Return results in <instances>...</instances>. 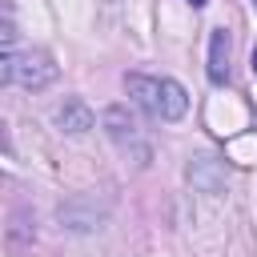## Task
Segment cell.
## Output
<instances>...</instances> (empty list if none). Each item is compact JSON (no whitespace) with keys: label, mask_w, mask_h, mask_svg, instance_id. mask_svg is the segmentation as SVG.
Listing matches in <instances>:
<instances>
[{"label":"cell","mask_w":257,"mask_h":257,"mask_svg":"<svg viewBox=\"0 0 257 257\" xmlns=\"http://www.w3.org/2000/svg\"><path fill=\"white\" fill-rule=\"evenodd\" d=\"M209 80L213 84L229 80V32L225 28H213L209 36Z\"/></svg>","instance_id":"5"},{"label":"cell","mask_w":257,"mask_h":257,"mask_svg":"<svg viewBox=\"0 0 257 257\" xmlns=\"http://www.w3.org/2000/svg\"><path fill=\"white\" fill-rule=\"evenodd\" d=\"M189 4H193V8H201V4H209V0H189Z\"/></svg>","instance_id":"7"},{"label":"cell","mask_w":257,"mask_h":257,"mask_svg":"<svg viewBox=\"0 0 257 257\" xmlns=\"http://www.w3.org/2000/svg\"><path fill=\"white\" fill-rule=\"evenodd\" d=\"M249 64H253V72H257V44H253V56H249Z\"/></svg>","instance_id":"6"},{"label":"cell","mask_w":257,"mask_h":257,"mask_svg":"<svg viewBox=\"0 0 257 257\" xmlns=\"http://www.w3.org/2000/svg\"><path fill=\"white\" fill-rule=\"evenodd\" d=\"M253 4H257V0H253Z\"/></svg>","instance_id":"9"},{"label":"cell","mask_w":257,"mask_h":257,"mask_svg":"<svg viewBox=\"0 0 257 257\" xmlns=\"http://www.w3.org/2000/svg\"><path fill=\"white\" fill-rule=\"evenodd\" d=\"M52 120H56V128L60 133H72V137H80V133H88L92 128V108L80 100V96H64V104H56V112H52Z\"/></svg>","instance_id":"4"},{"label":"cell","mask_w":257,"mask_h":257,"mask_svg":"<svg viewBox=\"0 0 257 257\" xmlns=\"http://www.w3.org/2000/svg\"><path fill=\"white\" fill-rule=\"evenodd\" d=\"M128 96L157 120H181L189 112V92L185 84H177L173 76H145V72H128L124 76Z\"/></svg>","instance_id":"1"},{"label":"cell","mask_w":257,"mask_h":257,"mask_svg":"<svg viewBox=\"0 0 257 257\" xmlns=\"http://www.w3.org/2000/svg\"><path fill=\"white\" fill-rule=\"evenodd\" d=\"M104 133L112 137V145H116L124 157H133L137 165H149L153 149H149V141H145V128L137 124V116H133L124 104L104 108Z\"/></svg>","instance_id":"3"},{"label":"cell","mask_w":257,"mask_h":257,"mask_svg":"<svg viewBox=\"0 0 257 257\" xmlns=\"http://www.w3.org/2000/svg\"><path fill=\"white\" fill-rule=\"evenodd\" d=\"M108 4H116V0H108Z\"/></svg>","instance_id":"8"},{"label":"cell","mask_w":257,"mask_h":257,"mask_svg":"<svg viewBox=\"0 0 257 257\" xmlns=\"http://www.w3.org/2000/svg\"><path fill=\"white\" fill-rule=\"evenodd\" d=\"M56 76H60V68H56V60H52V52H44V48H24V52L0 56V80H4V84H20V88H28V92H40V88H48Z\"/></svg>","instance_id":"2"}]
</instances>
